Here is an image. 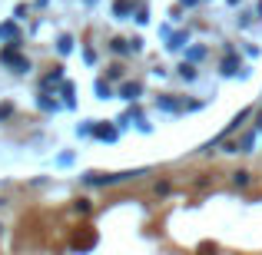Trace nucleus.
I'll return each instance as SVG.
<instances>
[{
  "label": "nucleus",
  "mask_w": 262,
  "mask_h": 255,
  "mask_svg": "<svg viewBox=\"0 0 262 255\" xmlns=\"http://www.w3.org/2000/svg\"><path fill=\"white\" fill-rule=\"evenodd\" d=\"M232 186H236V189H249L252 186V172L249 169H236L232 172Z\"/></svg>",
  "instance_id": "1"
},
{
  "label": "nucleus",
  "mask_w": 262,
  "mask_h": 255,
  "mask_svg": "<svg viewBox=\"0 0 262 255\" xmlns=\"http://www.w3.org/2000/svg\"><path fill=\"white\" fill-rule=\"evenodd\" d=\"M93 136H96V140H110V143H113V140H116V129H113V126H96Z\"/></svg>",
  "instance_id": "2"
},
{
  "label": "nucleus",
  "mask_w": 262,
  "mask_h": 255,
  "mask_svg": "<svg viewBox=\"0 0 262 255\" xmlns=\"http://www.w3.org/2000/svg\"><path fill=\"white\" fill-rule=\"evenodd\" d=\"M73 212H77V216H90V212H93V202H90V199H77V202H73Z\"/></svg>",
  "instance_id": "3"
},
{
  "label": "nucleus",
  "mask_w": 262,
  "mask_h": 255,
  "mask_svg": "<svg viewBox=\"0 0 262 255\" xmlns=\"http://www.w3.org/2000/svg\"><path fill=\"white\" fill-rule=\"evenodd\" d=\"M123 96H126V100H136V96H140V83H126L123 86Z\"/></svg>",
  "instance_id": "4"
},
{
  "label": "nucleus",
  "mask_w": 262,
  "mask_h": 255,
  "mask_svg": "<svg viewBox=\"0 0 262 255\" xmlns=\"http://www.w3.org/2000/svg\"><path fill=\"white\" fill-rule=\"evenodd\" d=\"M169 189H173L169 182H156V196H169Z\"/></svg>",
  "instance_id": "5"
},
{
  "label": "nucleus",
  "mask_w": 262,
  "mask_h": 255,
  "mask_svg": "<svg viewBox=\"0 0 262 255\" xmlns=\"http://www.w3.org/2000/svg\"><path fill=\"white\" fill-rule=\"evenodd\" d=\"M0 232H4V225H0Z\"/></svg>",
  "instance_id": "6"
}]
</instances>
